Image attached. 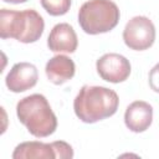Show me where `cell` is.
<instances>
[{"label":"cell","mask_w":159,"mask_h":159,"mask_svg":"<svg viewBox=\"0 0 159 159\" xmlns=\"http://www.w3.org/2000/svg\"><path fill=\"white\" fill-rule=\"evenodd\" d=\"M119 9L112 0H88L78 10V24L89 35L113 30L119 21Z\"/></svg>","instance_id":"obj_4"},{"label":"cell","mask_w":159,"mask_h":159,"mask_svg":"<svg viewBox=\"0 0 159 159\" xmlns=\"http://www.w3.org/2000/svg\"><path fill=\"white\" fill-rule=\"evenodd\" d=\"M45 22L42 16L34 9L15 11L0 10V37L15 39L24 43L40 40L43 34Z\"/></svg>","instance_id":"obj_3"},{"label":"cell","mask_w":159,"mask_h":159,"mask_svg":"<svg viewBox=\"0 0 159 159\" xmlns=\"http://www.w3.org/2000/svg\"><path fill=\"white\" fill-rule=\"evenodd\" d=\"M96 68L99 77L111 83L125 81L130 75L129 61L119 53H106L96 62Z\"/></svg>","instance_id":"obj_6"},{"label":"cell","mask_w":159,"mask_h":159,"mask_svg":"<svg viewBox=\"0 0 159 159\" xmlns=\"http://www.w3.org/2000/svg\"><path fill=\"white\" fill-rule=\"evenodd\" d=\"M51 147L53 149L55 153V158L56 159H71L73 158V149L72 147L62 140H57V142H52Z\"/></svg>","instance_id":"obj_13"},{"label":"cell","mask_w":159,"mask_h":159,"mask_svg":"<svg viewBox=\"0 0 159 159\" xmlns=\"http://www.w3.org/2000/svg\"><path fill=\"white\" fill-rule=\"evenodd\" d=\"M37 80L39 72L35 65L30 62H19L15 63L6 75L5 83L11 92L20 93L35 87Z\"/></svg>","instance_id":"obj_7"},{"label":"cell","mask_w":159,"mask_h":159,"mask_svg":"<svg viewBox=\"0 0 159 159\" xmlns=\"http://www.w3.org/2000/svg\"><path fill=\"white\" fill-rule=\"evenodd\" d=\"M153 122V107L144 101H134L124 113V123L127 128L134 133L147 130Z\"/></svg>","instance_id":"obj_8"},{"label":"cell","mask_w":159,"mask_h":159,"mask_svg":"<svg viewBox=\"0 0 159 159\" xmlns=\"http://www.w3.org/2000/svg\"><path fill=\"white\" fill-rule=\"evenodd\" d=\"M149 86L154 92L159 93V63H157L149 72Z\"/></svg>","instance_id":"obj_14"},{"label":"cell","mask_w":159,"mask_h":159,"mask_svg":"<svg viewBox=\"0 0 159 159\" xmlns=\"http://www.w3.org/2000/svg\"><path fill=\"white\" fill-rule=\"evenodd\" d=\"M118 106V94L102 86L84 84L73 101L75 113L84 123H96L113 116Z\"/></svg>","instance_id":"obj_1"},{"label":"cell","mask_w":159,"mask_h":159,"mask_svg":"<svg viewBox=\"0 0 159 159\" xmlns=\"http://www.w3.org/2000/svg\"><path fill=\"white\" fill-rule=\"evenodd\" d=\"M45 72L50 82L53 84H63L75 76L76 66L68 56L57 55L47 61Z\"/></svg>","instance_id":"obj_10"},{"label":"cell","mask_w":159,"mask_h":159,"mask_svg":"<svg viewBox=\"0 0 159 159\" xmlns=\"http://www.w3.org/2000/svg\"><path fill=\"white\" fill-rule=\"evenodd\" d=\"M42 7L52 16L65 15L71 7V0H40Z\"/></svg>","instance_id":"obj_12"},{"label":"cell","mask_w":159,"mask_h":159,"mask_svg":"<svg viewBox=\"0 0 159 159\" xmlns=\"http://www.w3.org/2000/svg\"><path fill=\"white\" fill-rule=\"evenodd\" d=\"M12 158L14 159H32V158L55 159V153L51 147V143L32 140V142H24L16 145L12 153Z\"/></svg>","instance_id":"obj_11"},{"label":"cell","mask_w":159,"mask_h":159,"mask_svg":"<svg viewBox=\"0 0 159 159\" xmlns=\"http://www.w3.org/2000/svg\"><path fill=\"white\" fill-rule=\"evenodd\" d=\"M123 40L130 50H147L155 41V26L147 16H134L123 30Z\"/></svg>","instance_id":"obj_5"},{"label":"cell","mask_w":159,"mask_h":159,"mask_svg":"<svg viewBox=\"0 0 159 159\" xmlns=\"http://www.w3.org/2000/svg\"><path fill=\"white\" fill-rule=\"evenodd\" d=\"M5 2H11V4H21V2H26L27 0H4Z\"/></svg>","instance_id":"obj_15"},{"label":"cell","mask_w":159,"mask_h":159,"mask_svg":"<svg viewBox=\"0 0 159 159\" xmlns=\"http://www.w3.org/2000/svg\"><path fill=\"white\" fill-rule=\"evenodd\" d=\"M16 114L36 138L48 137L57 128V118L43 94L34 93L20 99L16 104Z\"/></svg>","instance_id":"obj_2"},{"label":"cell","mask_w":159,"mask_h":159,"mask_svg":"<svg viewBox=\"0 0 159 159\" xmlns=\"http://www.w3.org/2000/svg\"><path fill=\"white\" fill-rule=\"evenodd\" d=\"M47 46L53 52H75L78 46V39L73 27L67 22L55 25L48 35Z\"/></svg>","instance_id":"obj_9"}]
</instances>
